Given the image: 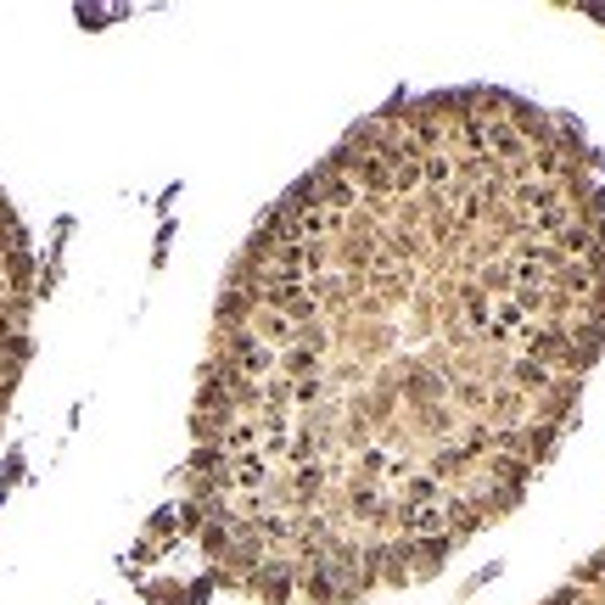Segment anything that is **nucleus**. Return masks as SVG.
Returning a JSON list of instances; mask_svg holds the SVG:
<instances>
[{
    "mask_svg": "<svg viewBox=\"0 0 605 605\" xmlns=\"http://www.w3.org/2000/svg\"><path fill=\"white\" fill-rule=\"evenodd\" d=\"M605 348V180L572 118L421 90L258 219L213 309L185 516L258 605L404 594L521 505Z\"/></svg>",
    "mask_w": 605,
    "mask_h": 605,
    "instance_id": "obj_1",
    "label": "nucleus"
},
{
    "mask_svg": "<svg viewBox=\"0 0 605 605\" xmlns=\"http://www.w3.org/2000/svg\"><path fill=\"white\" fill-rule=\"evenodd\" d=\"M34 348V247L12 197L0 191V426Z\"/></svg>",
    "mask_w": 605,
    "mask_h": 605,
    "instance_id": "obj_2",
    "label": "nucleus"
},
{
    "mask_svg": "<svg viewBox=\"0 0 605 605\" xmlns=\"http://www.w3.org/2000/svg\"><path fill=\"white\" fill-rule=\"evenodd\" d=\"M549 605H605V549H600V555H594V561L583 566V572H577Z\"/></svg>",
    "mask_w": 605,
    "mask_h": 605,
    "instance_id": "obj_3",
    "label": "nucleus"
}]
</instances>
